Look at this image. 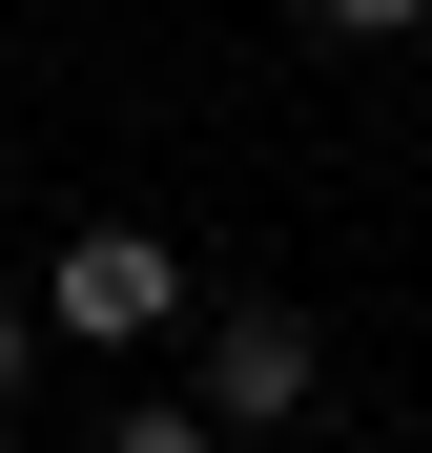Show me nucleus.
Instances as JSON below:
<instances>
[{
    "instance_id": "nucleus-4",
    "label": "nucleus",
    "mask_w": 432,
    "mask_h": 453,
    "mask_svg": "<svg viewBox=\"0 0 432 453\" xmlns=\"http://www.w3.org/2000/svg\"><path fill=\"white\" fill-rule=\"evenodd\" d=\"M21 371H42V310H0V392H21Z\"/></svg>"
},
{
    "instance_id": "nucleus-3",
    "label": "nucleus",
    "mask_w": 432,
    "mask_h": 453,
    "mask_svg": "<svg viewBox=\"0 0 432 453\" xmlns=\"http://www.w3.org/2000/svg\"><path fill=\"white\" fill-rule=\"evenodd\" d=\"M103 453H227V433H206V412H165V392H144V412H103Z\"/></svg>"
},
{
    "instance_id": "nucleus-2",
    "label": "nucleus",
    "mask_w": 432,
    "mask_h": 453,
    "mask_svg": "<svg viewBox=\"0 0 432 453\" xmlns=\"http://www.w3.org/2000/svg\"><path fill=\"white\" fill-rule=\"evenodd\" d=\"M309 392H330V330H309V310H227V330H206V433H268V453H288Z\"/></svg>"
},
{
    "instance_id": "nucleus-1",
    "label": "nucleus",
    "mask_w": 432,
    "mask_h": 453,
    "mask_svg": "<svg viewBox=\"0 0 432 453\" xmlns=\"http://www.w3.org/2000/svg\"><path fill=\"white\" fill-rule=\"evenodd\" d=\"M62 350H124V330H186V248L165 226H83L62 248V310H42Z\"/></svg>"
}]
</instances>
